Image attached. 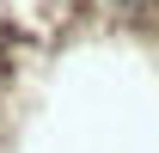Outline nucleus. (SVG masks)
<instances>
[{"label": "nucleus", "mask_w": 159, "mask_h": 153, "mask_svg": "<svg viewBox=\"0 0 159 153\" xmlns=\"http://www.w3.org/2000/svg\"><path fill=\"white\" fill-rule=\"evenodd\" d=\"M0 98H6V86H0Z\"/></svg>", "instance_id": "1"}]
</instances>
